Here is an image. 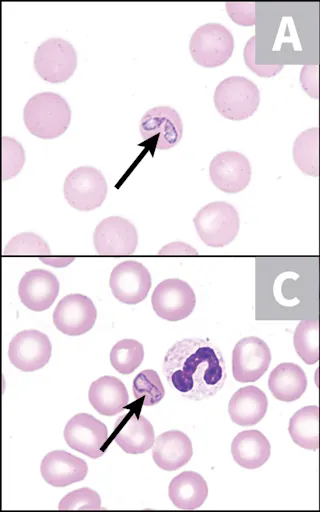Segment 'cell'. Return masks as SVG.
Returning <instances> with one entry per match:
<instances>
[{
  "label": "cell",
  "mask_w": 320,
  "mask_h": 512,
  "mask_svg": "<svg viewBox=\"0 0 320 512\" xmlns=\"http://www.w3.org/2000/svg\"><path fill=\"white\" fill-rule=\"evenodd\" d=\"M255 3L253 2H227L226 11L229 17L241 26H253L256 22Z\"/></svg>",
  "instance_id": "cell-35"
},
{
  "label": "cell",
  "mask_w": 320,
  "mask_h": 512,
  "mask_svg": "<svg viewBox=\"0 0 320 512\" xmlns=\"http://www.w3.org/2000/svg\"><path fill=\"white\" fill-rule=\"evenodd\" d=\"M214 105L223 117L240 121L253 115L260 102L257 86L243 76H230L216 87Z\"/></svg>",
  "instance_id": "cell-4"
},
{
  "label": "cell",
  "mask_w": 320,
  "mask_h": 512,
  "mask_svg": "<svg viewBox=\"0 0 320 512\" xmlns=\"http://www.w3.org/2000/svg\"><path fill=\"white\" fill-rule=\"evenodd\" d=\"M268 387L272 395L284 402L299 399L307 388L304 370L294 363H281L270 373Z\"/></svg>",
  "instance_id": "cell-25"
},
{
  "label": "cell",
  "mask_w": 320,
  "mask_h": 512,
  "mask_svg": "<svg viewBox=\"0 0 320 512\" xmlns=\"http://www.w3.org/2000/svg\"><path fill=\"white\" fill-rule=\"evenodd\" d=\"M268 408L266 394L256 386L249 385L238 389L228 404L231 420L240 426L257 424L265 416Z\"/></svg>",
  "instance_id": "cell-21"
},
{
  "label": "cell",
  "mask_w": 320,
  "mask_h": 512,
  "mask_svg": "<svg viewBox=\"0 0 320 512\" xmlns=\"http://www.w3.org/2000/svg\"><path fill=\"white\" fill-rule=\"evenodd\" d=\"M268 439L258 430H245L237 434L231 444V453L237 464L247 469L261 467L270 456Z\"/></svg>",
  "instance_id": "cell-23"
},
{
  "label": "cell",
  "mask_w": 320,
  "mask_h": 512,
  "mask_svg": "<svg viewBox=\"0 0 320 512\" xmlns=\"http://www.w3.org/2000/svg\"><path fill=\"white\" fill-rule=\"evenodd\" d=\"M144 358L143 345L134 339L118 341L110 351V363L124 375L132 373L140 366Z\"/></svg>",
  "instance_id": "cell-29"
},
{
  "label": "cell",
  "mask_w": 320,
  "mask_h": 512,
  "mask_svg": "<svg viewBox=\"0 0 320 512\" xmlns=\"http://www.w3.org/2000/svg\"><path fill=\"white\" fill-rule=\"evenodd\" d=\"M64 197L75 209L91 211L101 206L107 195V183L102 173L91 166L72 170L63 185Z\"/></svg>",
  "instance_id": "cell-6"
},
{
  "label": "cell",
  "mask_w": 320,
  "mask_h": 512,
  "mask_svg": "<svg viewBox=\"0 0 320 512\" xmlns=\"http://www.w3.org/2000/svg\"><path fill=\"white\" fill-rule=\"evenodd\" d=\"M234 39L231 32L218 23H207L195 30L189 42L193 60L200 66L214 68L232 55Z\"/></svg>",
  "instance_id": "cell-5"
},
{
  "label": "cell",
  "mask_w": 320,
  "mask_h": 512,
  "mask_svg": "<svg viewBox=\"0 0 320 512\" xmlns=\"http://www.w3.org/2000/svg\"><path fill=\"white\" fill-rule=\"evenodd\" d=\"M200 239L210 247H223L238 234L240 219L233 205L215 201L202 207L193 219Z\"/></svg>",
  "instance_id": "cell-3"
},
{
  "label": "cell",
  "mask_w": 320,
  "mask_h": 512,
  "mask_svg": "<svg viewBox=\"0 0 320 512\" xmlns=\"http://www.w3.org/2000/svg\"><path fill=\"white\" fill-rule=\"evenodd\" d=\"M133 395L144 406H152L159 403L165 390L159 375L155 370L146 369L138 373L133 380Z\"/></svg>",
  "instance_id": "cell-30"
},
{
  "label": "cell",
  "mask_w": 320,
  "mask_h": 512,
  "mask_svg": "<svg viewBox=\"0 0 320 512\" xmlns=\"http://www.w3.org/2000/svg\"><path fill=\"white\" fill-rule=\"evenodd\" d=\"M63 435L69 447L90 458H99L106 450L107 426L88 413L74 415L67 422Z\"/></svg>",
  "instance_id": "cell-10"
},
{
  "label": "cell",
  "mask_w": 320,
  "mask_h": 512,
  "mask_svg": "<svg viewBox=\"0 0 320 512\" xmlns=\"http://www.w3.org/2000/svg\"><path fill=\"white\" fill-rule=\"evenodd\" d=\"M155 313L167 321H179L194 310L196 296L192 287L178 278L166 279L154 289L151 297Z\"/></svg>",
  "instance_id": "cell-9"
},
{
  "label": "cell",
  "mask_w": 320,
  "mask_h": 512,
  "mask_svg": "<svg viewBox=\"0 0 320 512\" xmlns=\"http://www.w3.org/2000/svg\"><path fill=\"white\" fill-rule=\"evenodd\" d=\"M93 243L98 254L129 255L134 253L138 235L134 225L120 216L103 219L95 228Z\"/></svg>",
  "instance_id": "cell-14"
},
{
  "label": "cell",
  "mask_w": 320,
  "mask_h": 512,
  "mask_svg": "<svg viewBox=\"0 0 320 512\" xmlns=\"http://www.w3.org/2000/svg\"><path fill=\"white\" fill-rule=\"evenodd\" d=\"M97 317L96 307L92 300L79 293L64 296L53 312V323L62 333L79 336L88 332Z\"/></svg>",
  "instance_id": "cell-12"
},
{
  "label": "cell",
  "mask_w": 320,
  "mask_h": 512,
  "mask_svg": "<svg viewBox=\"0 0 320 512\" xmlns=\"http://www.w3.org/2000/svg\"><path fill=\"white\" fill-rule=\"evenodd\" d=\"M193 454L190 438L179 430L160 434L152 448L153 460L166 471H175L189 462Z\"/></svg>",
  "instance_id": "cell-20"
},
{
  "label": "cell",
  "mask_w": 320,
  "mask_h": 512,
  "mask_svg": "<svg viewBox=\"0 0 320 512\" xmlns=\"http://www.w3.org/2000/svg\"><path fill=\"white\" fill-rule=\"evenodd\" d=\"M296 353L308 365L320 359V321L304 319L300 321L293 334Z\"/></svg>",
  "instance_id": "cell-28"
},
{
  "label": "cell",
  "mask_w": 320,
  "mask_h": 512,
  "mask_svg": "<svg viewBox=\"0 0 320 512\" xmlns=\"http://www.w3.org/2000/svg\"><path fill=\"white\" fill-rule=\"evenodd\" d=\"M109 285L117 300L134 305L147 297L151 288V275L140 262L127 260L113 268Z\"/></svg>",
  "instance_id": "cell-13"
},
{
  "label": "cell",
  "mask_w": 320,
  "mask_h": 512,
  "mask_svg": "<svg viewBox=\"0 0 320 512\" xmlns=\"http://www.w3.org/2000/svg\"><path fill=\"white\" fill-rule=\"evenodd\" d=\"M113 439L128 454H141L155 442L152 424L134 410L123 415L115 423Z\"/></svg>",
  "instance_id": "cell-18"
},
{
  "label": "cell",
  "mask_w": 320,
  "mask_h": 512,
  "mask_svg": "<svg viewBox=\"0 0 320 512\" xmlns=\"http://www.w3.org/2000/svg\"><path fill=\"white\" fill-rule=\"evenodd\" d=\"M271 362L269 346L261 338L249 336L239 340L232 352V372L242 383L258 380Z\"/></svg>",
  "instance_id": "cell-11"
},
{
  "label": "cell",
  "mask_w": 320,
  "mask_h": 512,
  "mask_svg": "<svg viewBox=\"0 0 320 512\" xmlns=\"http://www.w3.org/2000/svg\"><path fill=\"white\" fill-rule=\"evenodd\" d=\"M212 183L226 193H237L247 187L251 179V165L248 158L236 151L217 154L209 166Z\"/></svg>",
  "instance_id": "cell-16"
},
{
  "label": "cell",
  "mask_w": 320,
  "mask_h": 512,
  "mask_svg": "<svg viewBox=\"0 0 320 512\" xmlns=\"http://www.w3.org/2000/svg\"><path fill=\"white\" fill-rule=\"evenodd\" d=\"M52 345L48 336L38 330L17 333L9 344L8 357L19 370L32 372L50 360Z\"/></svg>",
  "instance_id": "cell-15"
},
{
  "label": "cell",
  "mask_w": 320,
  "mask_h": 512,
  "mask_svg": "<svg viewBox=\"0 0 320 512\" xmlns=\"http://www.w3.org/2000/svg\"><path fill=\"white\" fill-rule=\"evenodd\" d=\"M255 36H252L246 43L243 51L245 64L255 74L261 77H271L278 74L283 68V64L258 65L255 62Z\"/></svg>",
  "instance_id": "cell-34"
},
{
  "label": "cell",
  "mask_w": 320,
  "mask_h": 512,
  "mask_svg": "<svg viewBox=\"0 0 320 512\" xmlns=\"http://www.w3.org/2000/svg\"><path fill=\"white\" fill-rule=\"evenodd\" d=\"M168 494L177 508L193 510L199 508L206 500L208 486L197 472L184 471L171 480Z\"/></svg>",
  "instance_id": "cell-24"
},
{
  "label": "cell",
  "mask_w": 320,
  "mask_h": 512,
  "mask_svg": "<svg viewBox=\"0 0 320 512\" xmlns=\"http://www.w3.org/2000/svg\"><path fill=\"white\" fill-rule=\"evenodd\" d=\"M293 160L305 174L318 177L320 172V132L317 127L301 132L293 144Z\"/></svg>",
  "instance_id": "cell-27"
},
{
  "label": "cell",
  "mask_w": 320,
  "mask_h": 512,
  "mask_svg": "<svg viewBox=\"0 0 320 512\" xmlns=\"http://www.w3.org/2000/svg\"><path fill=\"white\" fill-rule=\"evenodd\" d=\"M319 118H320V108H319ZM318 129H319V132H320V121H319V127H318Z\"/></svg>",
  "instance_id": "cell-38"
},
{
  "label": "cell",
  "mask_w": 320,
  "mask_h": 512,
  "mask_svg": "<svg viewBox=\"0 0 320 512\" xmlns=\"http://www.w3.org/2000/svg\"><path fill=\"white\" fill-rule=\"evenodd\" d=\"M59 293V281L45 269H33L21 278L18 294L21 302L32 311H44L55 301Z\"/></svg>",
  "instance_id": "cell-17"
},
{
  "label": "cell",
  "mask_w": 320,
  "mask_h": 512,
  "mask_svg": "<svg viewBox=\"0 0 320 512\" xmlns=\"http://www.w3.org/2000/svg\"><path fill=\"white\" fill-rule=\"evenodd\" d=\"M140 135L147 145L167 150L182 138L183 123L178 112L169 106H157L149 109L139 123Z\"/></svg>",
  "instance_id": "cell-8"
},
{
  "label": "cell",
  "mask_w": 320,
  "mask_h": 512,
  "mask_svg": "<svg viewBox=\"0 0 320 512\" xmlns=\"http://www.w3.org/2000/svg\"><path fill=\"white\" fill-rule=\"evenodd\" d=\"M300 83L311 98L318 99L320 97V65H304L300 72Z\"/></svg>",
  "instance_id": "cell-36"
},
{
  "label": "cell",
  "mask_w": 320,
  "mask_h": 512,
  "mask_svg": "<svg viewBox=\"0 0 320 512\" xmlns=\"http://www.w3.org/2000/svg\"><path fill=\"white\" fill-rule=\"evenodd\" d=\"M289 434L295 444L316 451L320 446V408L316 405L305 406L290 418Z\"/></svg>",
  "instance_id": "cell-26"
},
{
  "label": "cell",
  "mask_w": 320,
  "mask_h": 512,
  "mask_svg": "<svg viewBox=\"0 0 320 512\" xmlns=\"http://www.w3.org/2000/svg\"><path fill=\"white\" fill-rule=\"evenodd\" d=\"M25 162L24 149L11 137H2V178L11 179L22 169Z\"/></svg>",
  "instance_id": "cell-32"
},
{
  "label": "cell",
  "mask_w": 320,
  "mask_h": 512,
  "mask_svg": "<svg viewBox=\"0 0 320 512\" xmlns=\"http://www.w3.org/2000/svg\"><path fill=\"white\" fill-rule=\"evenodd\" d=\"M60 510H99L101 509V499L99 494L88 488L83 487L69 492L59 502Z\"/></svg>",
  "instance_id": "cell-33"
},
{
  "label": "cell",
  "mask_w": 320,
  "mask_h": 512,
  "mask_svg": "<svg viewBox=\"0 0 320 512\" xmlns=\"http://www.w3.org/2000/svg\"><path fill=\"white\" fill-rule=\"evenodd\" d=\"M88 398L93 408L104 416L120 413L129 403L123 382L114 376H102L90 385Z\"/></svg>",
  "instance_id": "cell-22"
},
{
  "label": "cell",
  "mask_w": 320,
  "mask_h": 512,
  "mask_svg": "<svg viewBox=\"0 0 320 512\" xmlns=\"http://www.w3.org/2000/svg\"><path fill=\"white\" fill-rule=\"evenodd\" d=\"M161 255H196L198 252L189 244L176 241L162 247L159 252Z\"/></svg>",
  "instance_id": "cell-37"
},
{
  "label": "cell",
  "mask_w": 320,
  "mask_h": 512,
  "mask_svg": "<svg viewBox=\"0 0 320 512\" xmlns=\"http://www.w3.org/2000/svg\"><path fill=\"white\" fill-rule=\"evenodd\" d=\"M43 479L54 487H65L82 481L88 472L86 462L63 450L51 451L41 462Z\"/></svg>",
  "instance_id": "cell-19"
},
{
  "label": "cell",
  "mask_w": 320,
  "mask_h": 512,
  "mask_svg": "<svg viewBox=\"0 0 320 512\" xmlns=\"http://www.w3.org/2000/svg\"><path fill=\"white\" fill-rule=\"evenodd\" d=\"M163 373L171 388L194 401L214 396L227 376L221 350L201 338L174 343L164 357Z\"/></svg>",
  "instance_id": "cell-1"
},
{
  "label": "cell",
  "mask_w": 320,
  "mask_h": 512,
  "mask_svg": "<svg viewBox=\"0 0 320 512\" xmlns=\"http://www.w3.org/2000/svg\"><path fill=\"white\" fill-rule=\"evenodd\" d=\"M23 120L31 134L53 139L63 134L71 121V109L59 94L41 92L32 96L23 110Z\"/></svg>",
  "instance_id": "cell-2"
},
{
  "label": "cell",
  "mask_w": 320,
  "mask_h": 512,
  "mask_svg": "<svg viewBox=\"0 0 320 512\" xmlns=\"http://www.w3.org/2000/svg\"><path fill=\"white\" fill-rule=\"evenodd\" d=\"M4 254L48 255L50 254V248L39 235L24 232L11 238L5 246Z\"/></svg>",
  "instance_id": "cell-31"
},
{
  "label": "cell",
  "mask_w": 320,
  "mask_h": 512,
  "mask_svg": "<svg viewBox=\"0 0 320 512\" xmlns=\"http://www.w3.org/2000/svg\"><path fill=\"white\" fill-rule=\"evenodd\" d=\"M77 55L74 47L62 38H49L34 54V69L45 81L62 83L74 73Z\"/></svg>",
  "instance_id": "cell-7"
}]
</instances>
